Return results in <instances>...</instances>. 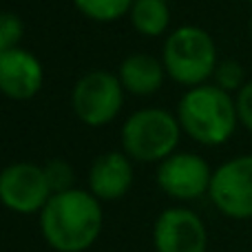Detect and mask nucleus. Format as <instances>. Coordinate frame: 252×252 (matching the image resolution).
Listing matches in <instances>:
<instances>
[{"label":"nucleus","instance_id":"4468645a","mask_svg":"<svg viewBox=\"0 0 252 252\" xmlns=\"http://www.w3.org/2000/svg\"><path fill=\"white\" fill-rule=\"evenodd\" d=\"M133 2L135 0H75L80 11L100 22L120 18L124 11H128V7H133Z\"/></svg>","mask_w":252,"mask_h":252},{"label":"nucleus","instance_id":"20e7f679","mask_svg":"<svg viewBox=\"0 0 252 252\" xmlns=\"http://www.w3.org/2000/svg\"><path fill=\"white\" fill-rule=\"evenodd\" d=\"M179 142L177 120L159 109L137 111L126 120L122 144L130 157L139 161L168 159Z\"/></svg>","mask_w":252,"mask_h":252},{"label":"nucleus","instance_id":"9b49d317","mask_svg":"<svg viewBox=\"0 0 252 252\" xmlns=\"http://www.w3.org/2000/svg\"><path fill=\"white\" fill-rule=\"evenodd\" d=\"M130 182H133V170L128 159L120 153L100 155L89 175L93 195L100 199H120L128 192Z\"/></svg>","mask_w":252,"mask_h":252},{"label":"nucleus","instance_id":"6e6552de","mask_svg":"<svg viewBox=\"0 0 252 252\" xmlns=\"http://www.w3.org/2000/svg\"><path fill=\"white\" fill-rule=\"evenodd\" d=\"M157 252H206V228L192 210L170 208L159 215L153 230Z\"/></svg>","mask_w":252,"mask_h":252},{"label":"nucleus","instance_id":"f3484780","mask_svg":"<svg viewBox=\"0 0 252 252\" xmlns=\"http://www.w3.org/2000/svg\"><path fill=\"white\" fill-rule=\"evenodd\" d=\"M22 35V22L13 13H2L0 18V49L9 51Z\"/></svg>","mask_w":252,"mask_h":252},{"label":"nucleus","instance_id":"9d476101","mask_svg":"<svg viewBox=\"0 0 252 252\" xmlns=\"http://www.w3.org/2000/svg\"><path fill=\"white\" fill-rule=\"evenodd\" d=\"M42 87V66L31 53L9 49L0 53V89L13 100H29Z\"/></svg>","mask_w":252,"mask_h":252},{"label":"nucleus","instance_id":"f257e3e1","mask_svg":"<svg viewBox=\"0 0 252 252\" xmlns=\"http://www.w3.org/2000/svg\"><path fill=\"white\" fill-rule=\"evenodd\" d=\"M47 244L58 252H82L97 239L102 230V208L93 195L84 190H66L53 195L40 217Z\"/></svg>","mask_w":252,"mask_h":252},{"label":"nucleus","instance_id":"7ed1b4c3","mask_svg":"<svg viewBox=\"0 0 252 252\" xmlns=\"http://www.w3.org/2000/svg\"><path fill=\"white\" fill-rule=\"evenodd\" d=\"M164 66L182 84H201L217 69L215 42L199 27H179L164 44Z\"/></svg>","mask_w":252,"mask_h":252},{"label":"nucleus","instance_id":"f03ea898","mask_svg":"<svg viewBox=\"0 0 252 252\" xmlns=\"http://www.w3.org/2000/svg\"><path fill=\"white\" fill-rule=\"evenodd\" d=\"M179 122L201 144H221L237 124V106L219 87H195L179 102Z\"/></svg>","mask_w":252,"mask_h":252},{"label":"nucleus","instance_id":"2eb2a0df","mask_svg":"<svg viewBox=\"0 0 252 252\" xmlns=\"http://www.w3.org/2000/svg\"><path fill=\"white\" fill-rule=\"evenodd\" d=\"M44 175H47V182H49V188H51L53 195H60V192H66V190H73L71 184H73V170L66 161H49L44 166Z\"/></svg>","mask_w":252,"mask_h":252},{"label":"nucleus","instance_id":"dca6fc26","mask_svg":"<svg viewBox=\"0 0 252 252\" xmlns=\"http://www.w3.org/2000/svg\"><path fill=\"white\" fill-rule=\"evenodd\" d=\"M215 80H217L219 89L228 91V89H237L244 80V69H241L239 62L235 60H226L215 69Z\"/></svg>","mask_w":252,"mask_h":252},{"label":"nucleus","instance_id":"a211bd4d","mask_svg":"<svg viewBox=\"0 0 252 252\" xmlns=\"http://www.w3.org/2000/svg\"><path fill=\"white\" fill-rule=\"evenodd\" d=\"M235 106H237V118L244 122V126H248L252 130V82H248L239 91Z\"/></svg>","mask_w":252,"mask_h":252},{"label":"nucleus","instance_id":"f8f14e48","mask_svg":"<svg viewBox=\"0 0 252 252\" xmlns=\"http://www.w3.org/2000/svg\"><path fill=\"white\" fill-rule=\"evenodd\" d=\"M161 64L151 56H137L126 58L120 66V82L124 89H128L130 93L137 95H148V93L157 91L161 87Z\"/></svg>","mask_w":252,"mask_h":252},{"label":"nucleus","instance_id":"0eeeda50","mask_svg":"<svg viewBox=\"0 0 252 252\" xmlns=\"http://www.w3.org/2000/svg\"><path fill=\"white\" fill-rule=\"evenodd\" d=\"M0 197L4 206L16 213H35L53 197L44 168L33 164H13L0 177Z\"/></svg>","mask_w":252,"mask_h":252},{"label":"nucleus","instance_id":"39448f33","mask_svg":"<svg viewBox=\"0 0 252 252\" xmlns=\"http://www.w3.org/2000/svg\"><path fill=\"white\" fill-rule=\"evenodd\" d=\"M122 106V82L104 71L84 75L73 91V109L89 126H102L118 115Z\"/></svg>","mask_w":252,"mask_h":252},{"label":"nucleus","instance_id":"1a4fd4ad","mask_svg":"<svg viewBox=\"0 0 252 252\" xmlns=\"http://www.w3.org/2000/svg\"><path fill=\"white\" fill-rule=\"evenodd\" d=\"M157 182L170 197L195 199L210 190L213 175L201 157L190 155V153H177L161 161L157 170Z\"/></svg>","mask_w":252,"mask_h":252},{"label":"nucleus","instance_id":"ddd939ff","mask_svg":"<svg viewBox=\"0 0 252 252\" xmlns=\"http://www.w3.org/2000/svg\"><path fill=\"white\" fill-rule=\"evenodd\" d=\"M130 18L139 33L159 35L170 20L168 4L164 0H135L130 7Z\"/></svg>","mask_w":252,"mask_h":252},{"label":"nucleus","instance_id":"423d86ee","mask_svg":"<svg viewBox=\"0 0 252 252\" xmlns=\"http://www.w3.org/2000/svg\"><path fill=\"white\" fill-rule=\"evenodd\" d=\"M208 192L223 215L232 219L252 217V157H237L217 168Z\"/></svg>","mask_w":252,"mask_h":252}]
</instances>
